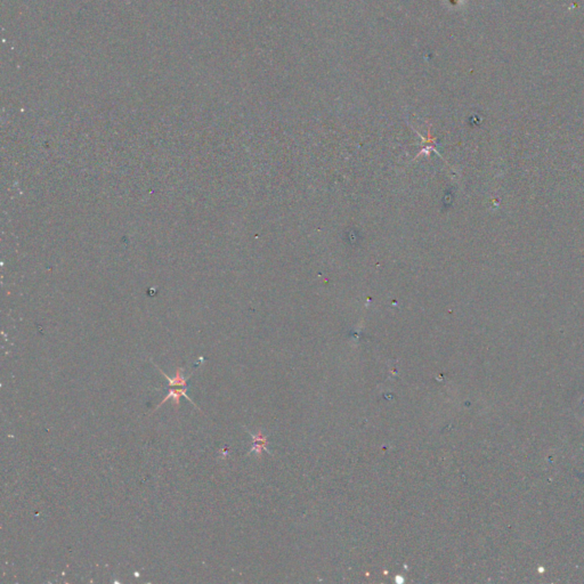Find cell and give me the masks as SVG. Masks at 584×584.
I'll list each match as a JSON object with an SVG mask.
<instances>
[{
	"label": "cell",
	"mask_w": 584,
	"mask_h": 584,
	"mask_svg": "<svg viewBox=\"0 0 584 584\" xmlns=\"http://www.w3.org/2000/svg\"><path fill=\"white\" fill-rule=\"evenodd\" d=\"M155 367H157V365H155ZM157 368H158V367H157ZM158 370L160 371V373H161L162 376H163L164 378H166L167 380H168V382H169V392H168V395L162 399L161 403H160V404L157 406V408H155V410H158V409L160 408V406L163 405V404L166 403V402L169 400V399H172L173 406H175L176 409H178V408H179L180 398H181L182 396L186 397L187 400H189L192 405L195 406V408L198 409V406L195 405L194 402L192 400V399L190 398V397L187 396V394H186V391H187V379H189V378H185L184 376H182V373H184V369L178 368V369L176 370V374H175V377H173V378L168 377L167 374L164 373V372L162 371V370H160L159 368H158Z\"/></svg>",
	"instance_id": "6da1fadb"
}]
</instances>
